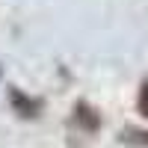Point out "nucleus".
<instances>
[{"mask_svg": "<svg viewBox=\"0 0 148 148\" xmlns=\"http://www.w3.org/2000/svg\"><path fill=\"white\" fill-rule=\"evenodd\" d=\"M74 121H77L86 133H95L98 127H101V119H98V113H95L89 104H83V101L74 107Z\"/></svg>", "mask_w": 148, "mask_h": 148, "instance_id": "nucleus-1", "label": "nucleus"}, {"mask_svg": "<svg viewBox=\"0 0 148 148\" xmlns=\"http://www.w3.org/2000/svg\"><path fill=\"white\" fill-rule=\"evenodd\" d=\"M9 101H12V107H15L24 119H36V116H39V104H36L33 98H27L24 92H18V89L9 92Z\"/></svg>", "mask_w": 148, "mask_h": 148, "instance_id": "nucleus-2", "label": "nucleus"}, {"mask_svg": "<svg viewBox=\"0 0 148 148\" xmlns=\"http://www.w3.org/2000/svg\"><path fill=\"white\" fill-rule=\"evenodd\" d=\"M136 110H139V116L148 119V80L139 86V95H136Z\"/></svg>", "mask_w": 148, "mask_h": 148, "instance_id": "nucleus-3", "label": "nucleus"}, {"mask_svg": "<svg viewBox=\"0 0 148 148\" xmlns=\"http://www.w3.org/2000/svg\"><path fill=\"white\" fill-rule=\"evenodd\" d=\"M125 142L145 145V148H148V133H145V130H125Z\"/></svg>", "mask_w": 148, "mask_h": 148, "instance_id": "nucleus-4", "label": "nucleus"}]
</instances>
